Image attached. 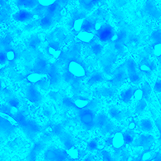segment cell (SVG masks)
<instances>
[{
  "mask_svg": "<svg viewBox=\"0 0 161 161\" xmlns=\"http://www.w3.org/2000/svg\"><path fill=\"white\" fill-rule=\"evenodd\" d=\"M62 103L64 107L74 112L84 129L89 130L95 128L97 112L100 104L97 99H89L79 95H74L71 97H65Z\"/></svg>",
  "mask_w": 161,
  "mask_h": 161,
  "instance_id": "obj_1",
  "label": "cell"
},
{
  "mask_svg": "<svg viewBox=\"0 0 161 161\" xmlns=\"http://www.w3.org/2000/svg\"><path fill=\"white\" fill-rule=\"evenodd\" d=\"M12 118L26 136L31 141L35 142L38 135L42 133L43 127L35 121L27 117L23 110H19L13 114Z\"/></svg>",
  "mask_w": 161,
  "mask_h": 161,
  "instance_id": "obj_2",
  "label": "cell"
},
{
  "mask_svg": "<svg viewBox=\"0 0 161 161\" xmlns=\"http://www.w3.org/2000/svg\"><path fill=\"white\" fill-rule=\"evenodd\" d=\"M95 128H98L102 134L106 135L116 130L117 126L106 113L102 111L97 114Z\"/></svg>",
  "mask_w": 161,
  "mask_h": 161,
  "instance_id": "obj_3",
  "label": "cell"
},
{
  "mask_svg": "<svg viewBox=\"0 0 161 161\" xmlns=\"http://www.w3.org/2000/svg\"><path fill=\"white\" fill-rule=\"evenodd\" d=\"M44 158L46 161H66L69 157L65 149L53 145L46 150Z\"/></svg>",
  "mask_w": 161,
  "mask_h": 161,
  "instance_id": "obj_4",
  "label": "cell"
},
{
  "mask_svg": "<svg viewBox=\"0 0 161 161\" xmlns=\"http://www.w3.org/2000/svg\"><path fill=\"white\" fill-rule=\"evenodd\" d=\"M128 77L127 73L122 67L116 70L113 73L112 77L107 79L106 82L109 87L117 89L125 83Z\"/></svg>",
  "mask_w": 161,
  "mask_h": 161,
  "instance_id": "obj_5",
  "label": "cell"
},
{
  "mask_svg": "<svg viewBox=\"0 0 161 161\" xmlns=\"http://www.w3.org/2000/svg\"><path fill=\"white\" fill-rule=\"evenodd\" d=\"M25 95L26 98L36 105H39L42 101L43 96L34 84L28 86L25 88Z\"/></svg>",
  "mask_w": 161,
  "mask_h": 161,
  "instance_id": "obj_6",
  "label": "cell"
},
{
  "mask_svg": "<svg viewBox=\"0 0 161 161\" xmlns=\"http://www.w3.org/2000/svg\"><path fill=\"white\" fill-rule=\"evenodd\" d=\"M155 140L154 137L151 135L142 134L134 140L131 145L133 147H142L143 150H150Z\"/></svg>",
  "mask_w": 161,
  "mask_h": 161,
  "instance_id": "obj_7",
  "label": "cell"
},
{
  "mask_svg": "<svg viewBox=\"0 0 161 161\" xmlns=\"http://www.w3.org/2000/svg\"><path fill=\"white\" fill-rule=\"evenodd\" d=\"M47 143L40 139L35 141L26 157L27 161H36L40 153L46 148Z\"/></svg>",
  "mask_w": 161,
  "mask_h": 161,
  "instance_id": "obj_8",
  "label": "cell"
},
{
  "mask_svg": "<svg viewBox=\"0 0 161 161\" xmlns=\"http://www.w3.org/2000/svg\"><path fill=\"white\" fill-rule=\"evenodd\" d=\"M127 75L130 82L134 84L138 85L142 80V75L139 72L135 62L131 61L127 65Z\"/></svg>",
  "mask_w": 161,
  "mask_h": 161,
  "instance_id": "obj_9",
  "label": "cell"
},
{
  "mask_svg": "<svg viewBox=\"0 0 161 161\" xmlns=\"http://www.w3.org/2000/svg\"><path fill=\"white\" fill-rule=\"evenodd\" d=\"M17 126L12 124L7 119L0 117V130L1 136L7 138L12 135L15 132Z\"/></svg>",
  "mask_w": 161,
  "mask_h": 161,
  "instance_id": "obj_10",
  "label": "cell"
},
{
  "mask_svg": "<svg viewBox=\"0 0 161 161\" xmlns=\"http://www.w3.org/2000/svg\"><path fill=\"white\" fill-rule=\"evenodd\" d=\"M93 92L94 95L96 97L112 98L116 96L117 90L109 86H101L96 88Z\"/></svg>",
  "mask_w": 161,
  "mask_h": 161,
  "instance_id": "obj_11",
  "label": "cell"
},
{
  "mask_svg": "<svg viewBox=\"0 0 161 161\" xmlns=\"http://www.w3.org/2000/svg\"><path fill=\"white\" fill-rule=\"evenodd\" d=\"M127 114L126 111L119 109L114 105H111L108 107V116L111 119L117 121H122L126 117Z\"/></svg>",
  "mask_w": 161,
  "mask_h": 161,
  "instance_id": "obj_12",
  "label": "cell"
},
{
  "mask_svg": "<svg viewBox=\"0 0 161 161\" xmlns=\"http://www.w3.org/2000/svg\"><path fill=\"white\" fill-rule=\"evenodd\" d=\"M106 78L103 74L99 72H96L90 75L86 81V85L89 88L106 81Z\"/></svg>",
  "mask_w": 161,
  "mask_h": 161,
  "instance_id": "obj_13",
  "label": "cell"
},
{
  "mask_svg": "<svg viewBox=\"0 0 161 161\" xmlns=\"http://www.w3.org/2000/svg\"><path fill=\"white\" fill-rule=\"evenodd\" d=\"M35 15L31 12L25 9L21 8L13 15V17L17 22H25L33 19Z\"/></svg>",
  "mask_w": 161,
  "mask_h": 161,
  "instance_id": "obj_14",
  "label": "cell"
},
{
  "mask_svg": "<svg viewBox=\"0 0 161 161\" xmlns=\"http://www.w3.org/2000/svg\"><path fill=\"white\" fill-rule=\"evenodd\" d=\"M46 53L50 58H57L61 53V49L59 44L58 42H52L49 43L45 49Z\"/></svg>",
  "mask_w": 161,
  "mask_h": 161,
  "instance_id": "obj_15",
  "label": "cell"
},
{
  "mask_svg": "<svg viewBox=\"0 0 161 161\" xmlns=\"http://www.w3.org/2000/svg\"><path fill=\"white\" fill-rule=\"evenodd\" d=\"M59 138L64 148L66 150L75 147L73 138L68 133L64 131Z\"/></svg>",
  "mask_w": 161,
  "mask_h": 161,
  "instance_id": "obj_16",
  "label": "cell"
},
{
  "mask_svg": "<svg viewBox=\"0 0 161 161\" xmlns=\"http://www.w3.org/2000/svg\"><path fill=\"white\" fill-rule=\"evenodd\" d=\"M145 8L147 13L154 18H158L161 16V10L157 8L153 1H147L145 4Z\"/></svg>",
  "mask_w": 161,
  "mask_h": 161,
  "instance_id": "obj_17",
  "label": "cell"
},
{
  "mask_svg": "<svg viewBox=\"0 0 161 161\" xmlns=\"http://www.w3.org/2000/svg\"><path fill=\"white\" fill-rule=\"evenodd\" d=\"M139 69L142 73L148 78L151 76L154 67L149 61L142 60L140 63Z\"/></svg>",
  "mask_w": 161,
  "mask_h": 161,
  "instance_id": "obj_18",
  "label": "cell"
},
{
  "mask_svg": "<svg viewBox=\"0 0 161 161\" xmlns=\"http://www.w3.org/2000/svg\"><path fill=\"white\" fill-rule=\"evenodd\" d=\"M135 88L130 87L123 90L120 94V98L121 101L125 103H129L133 97Z\"/></svg>",
  "mask_w": 161,
  "mask_h": 161,
  "instance_id": "obj_19",
  "label": "cell"
},
{
  "mask_svg": "<svg viewBox=\"0 0 161 161\" xmlns=\"http://www.w3.org/2000/svg\"><path fill=\"white\" fill-rule=\"evenodd\" d=\"M49 75V86L53 88L58 87L63 80L62 76L56 72H51Z\"/></svg>",
  "mask_w": 161,
  "mask_h": 161,
  "instance_id": "obj_20",
  "label": "cell"
},
{
  "mask_svg": "<svg viewBox=\"0 0 161 161\" xmlns=\"http://www.w3.org/2000/svg\"><path fill=\"white\" fill-rule=\"evenodd\" d=\"M125 144L123 134L117 132L112 137V145L116 149L121 147Z\"/></svg>",
  "mask_w": 161,
  "mask_h": 161,
  "instance_id": "obj_21",
  "label": "cell"
},
{
  "mask_svg": "<svg viewBox=\"0 0 161 161\" xmlns=\"http://www.w3.org/2000/svg\"><path fill=\"white\" fill-rule=\"evenodd\" d=\"M140 126L141 130L145 132H150L153 128L152 121L147 118L144 119L141 121Z\"/></svg>",
  "mask_w": 161,
  "mask_h": 161,
  "instance_id": "obj_22",
  "label": "cell"
},
{
  "mask_svg": "<svg viewBox=\"0 0 161 161\" xmlns=\"http://www.w3.org/2000/svg\"><path fill=\"white\" fill-rule=\"evenodd\" d=\"M93 37V34L86 31L80 32L77 35V37L79 40L86 42H89Z\"/></svg>",
  "mask_w": 161,
  "mask_h": 161,
  "instance_id": "obj_23",
  "label": "cell"
},
{
  "mask_svg": "<svg viewBox=\"0 0 161 161\" xmlns=\"http://www.w3.org/2000/svg\"><path fill=\"white\" fill-rule=\"evenodd\" d=\"M140 88L143 92L144 98L148 99L150 97L152 91L150 84L146 81H144L142 83Z\"/></svg>",
  "mask_w": 161,
  "mask_h": 161,
  "instance_id": "obj_24",
  "label": "cell"
},
{
  "mask_svg": "<svg viewBox=\"0 0 161 161\" xmlns=\"http://www.w3.org/2000/svg\"><path fill=\"white\" fill-rule=\"evenodd\" d=\"M42 75L34 72L28 74L26 78L29 81L35 84L43 78Z\"/></svg>",
  "mask_w": 161,
  "mask_h": 161,
  "instance_id": "obj_25",
  "label": "cell"
},
{
  "mask_svg": "<svg viewBox=\"0 0 161 161\" xmlns=\"http://www.w3.org/2000/svg\"><path fill=\"white\" fill-rule=\"evenodd\" d=\"M7 102L8 105L11 107L18 109L20 106V101L16 97L12 96L7 98Z\"/></svg>",
  "mask_w": 161,
  "mask_h": 161,
  "instance_id": "obj_26",
  "label": "cell"
},
{
  "mask_svg": "<svg viewBox=\"0 0 161 161\" xmlns=\"http://www.w3.org/2000/svg\"><path fill=\"white\" fill-rule=\"evenodd\" d=\"M98 139L95 138L87 143L86 150L92 152L98 149Z\"/></svg>",
  "mask_w": 161,
  "mask_h": 161,
  "instance_id": "obj_27",
  "label": "cell"
},
{
  "mask_svg": "<svg viewBox=\"0 0 161 161\" xmlns=\"http://www.w3.org/2000/svg\"><path fill=\"white\" fill-rule=\"evenodd\" d=\"M66 151L69 158L77 160L79 158L80 156L79 151L75 147L66 150Z\"/></svg>",
  "mask_w": 161,
  "mask_h": 161,
  "instance_id": "obj_28",
  "label": "cell"
},
{
  "mask_svg": "<svg viewBox=\"0 0 161 161\" xmlns=\"http://www.w3.org/2000/svg\"><path fill=\"white\" fill-rule=\"evenodd\" d=\"M123 135L125 143L131 144L134 140V137L132 133L129 131H126L123 134Z\"/></svg>",
  "mask_w": 161,
  "mask_h": 161,
  "instance_id": "obj_29",
  "label": "cell"
},
{
  "mask_svg": "<svg viewBox=\"0 0 161 161\" xmlns=\"http://www.w3.org/2000/svg\"><path fill=\"white\" fill-rule=\"evenodd\" d=\"M146 106V103L144 100L138 101L136 107V111L138 114L142 112L145 109Z\"/></svg>",
  "mask_w": 161,
  "mask_h": 161,
  "instance_id": "obj_30",
  "label": "cell"
},
{
  "mask_svg": "<svg viewBox=\"0 0 161 161\" xmlns=\"http://www.w3.org/2000/svg\"><path fill=\"white\" fill-rule=\"evenodd\" d=\"M133 97L139 101L144 98L143 92L141 88H135L134 90Z\"/></svg>",
  "mask_w": 161,
  "mask_h": 161,
  "instance_id": "obj_31",
  "label": "cell"
},
{
  "mask_svg": "<svg viewBox=\"0 0 161 161\" xmlns=\"http://www.w3.org/2000/svg\"><path fill=\"white\" fill-rule=\"evenodd\" d=\"M19 3H20V6H24L26 8H31L35 5L37 1L21 0L19 1Z\"/></svg>",
  "mask_w": 161,
  "mask_h": 161,
  "instance_id": "obj_32",
  "label": "cell"
},
{
  "mask_svg": "<svg viewBox=\"0 0 161 161\" xmlns=\"http://www.w3.org/2000/svg\"><path fill=\"white\" fill-rule=\"evenodd\" d=\"M153 50L155 56L161 58V42H155L153 46Z\"/></svg>",
  "mask_w": 161,
  "mask_h": 161,
  "instance_id": "obj_33",
  "label": "cell"
},
{
  "mask_svg": "<svg viewBox=\"0 0 161 161\" xmlns=\"http://www.w3.org/2000/svg\"><path fill=\"white\" fill-rule=\"evenodd\" d=\"M11 107L9 105H3L0 108V112L7 114L12 118V114L11 113Z\"/></svg>",
  "mask_w": 161,
  "mask_h": 161,
  "instance_id": "obj_34",
  "label": "cell"
},
{
  "mask_svg": "<svg viewBox=\"0 0 161 161\" xmlns=\"http://www.w3.org/2000/svg\"><path fill=\"white\" fill-rule=\"evenodd\" d=\"M84 20V19H80L75 21L73 27L75 31H78L81 29Z\"/></svg>",
  "mask_w": 161,
  "mask_h": 161,
  "instance_id": "obj_35",
  "label": "cell"
},
{
  "mask_svg": "<svg viewBox=\"0 0 161 161\" xmlns=\"http://www.w3.org/2000/svg\"><path fill=\"white\" fill-rule=\"evenodd\" d=\"M48 97L50 99L56 101L59 99L60 96L58 92H50L48 94Z\"/></svg>",
  "mask_w": 161,
  "mask_h": 161,
  "instance_id": "obj_36",
  "label": "cell"
},
{
  "mask_svg": "<svg viewBox=\"0 0 161 161\" xmlns=\"http://www.w3.org/2000/svg\"><path fill=\"white\" fill-rule=\"evenodd\" d=\"M56 0H38L39 4L45 7L49 6L53 4Z\"/></svg>",
  "mask_w": 161,
  "mask_h": 161,
  "instance_id": "obj_37",
  "label": "cell"
},
{
  "mask_svg": "<svg viewBox=\"0 0 161 161\" xmlns=\"http://www.w3.org/2000/svg\"><path fill=\"white\" fill-rule=\"evenodd\" d=\"M102 153L104 161H113L112 157L109 152L104 150Z\"/></svg>",
  "mask_w": 161,
  "mask_h": 161,
  "instance_id": "obj_38",
  "label": "cell"
},
{
  "mask_svg": "<svg viewBox=\"0 0 161 161\" xmlns=\"http://www.w3.org/2000/svg\"><path fill=\"white\" fill-rule=\"evenodd\" d=\"M152 37L156 42H161V31L158 30L154 32Z\"/></svg>",
  "mask_w": 161,
  "mask_h": 161,
  "instance_id": "obj_39",
  "label": "cell"
},
{
  "mask_svg": "<svg viewBox=\"0 0 161 161\" xmlns=\"http://www.w3.org/2000/svg\"><path fill=\"white\" fill-rule=\"evenodd\" d=\"M153 90L154 92L156 93L161 92V80H157L154 84Z\"/></svg>",
  "mask_w": 161,
  "mask_h": 161,
  "instance_id": "obj_40",
  "label": "cell"
},
{
  "mask_svg": "<svg viewBox=\"0 0 161 161\" xmlns=\"http://www.w3.org/2000/svg\"><path fill=\"white\" fill-rule=\"evenodd\" d=\"M155 123L159 134V140L161 142V117L158 118Z\"/></svg>",
  "mask_w": 161,
  "mask_h": 161,
  "instance_id": "obj_41",
  "label": "cell"
},
{
  "mask_svg": "<svg viewBox=\"0 0 161 161\" xmlns=\"http://www.w3.org/2000/svg\"><path fill=\"white\" fill-rule=\"evenodd\" d=\"M14 52L12 50H9L8 51L6 54V58L9 61L13 60L15 57Z\"/></svg>",
  "mask_w": 161,
  "mask_h": 161,
  "instance_id": "obj_42",
  "label": "cell"
},
{
  "mask_svg": "<svg viewBox=\"0 0 161 161\" xmlns=\"http://www.w3.org/2000/svg\"><path fill=\"white\" fill-rule=\"evenodd\" d=\"M150 150H143L138 156L134 158L131 161H142L143 158L146 153L150 152Z\"/></svg>",
  "mask_w": 161,
  "mask_h": 161,
  "instance_id": "obj_43",
  "label": "cell"
},
{
  "mask_svg": "<svg viewBox=\"0 0 161 161\" xmlns=\"http://www.w3.org/2000/svg\"><path fill=\"white\" fill-rule=\"evenodd\" d=\"M42 113L45 116L48 118L51 117L52 114L51 110L49 108L47 107L43 108Z\"/></svg>",
  "mask_w": 161,
  "mask_h": 161,
  "instance_id": "obj_44",
  "label": "cell"
},
{
  "mask_svg": "<svg viewBox=\"0 0 161 161\" xmlns=\"http://www.w3.org/2000/svg\"><path fill=\"white\" fill-rule=\"evenodd\" d=\"M148 161H161V154L158 153H156Z\"/></svg>",
  "mask_w": 161,
  "mask_h": 161,
  "instance_id": "obj_45",
  "label": "cell"
},
{
  "mask_svg": "<svg viewBox=\"0 0 161 161\" xmlns=\"http://www.w3.org/2000/svg\"><path fill=\"white\" fill-rule=\"evenodd\" d=\"M3 92V95L7 98L13 96L11 92L7 89H4Z\"/></svg>",
  "mask_w": 161,
  "mask_h": 161,
  "instance_id": "obj_46",
  "label": "cell"
},
{
  "mask_svg": "<svg viewBox=\"0 0 161 161\" xmlns=\"http://www.w3.org/2000/svg\"><path fill=\"white\" fill-rule=\"evenodd\" d=\"M94 160L93 156L92 154H90L86 158L84 161H94Z\"/></svg>",
  "mask_w": 161,
  "mask_h": 161,
  "instance_id": "obj_47",
  "label": "cell"
},
{
  "mask_svg": "<svg viewBox=\"0 0 161 161\" xmlns=\"http://www.w3.org/2000/svg\"><path fill=\"white\" fill-rule=\"evenodd\" d=\"M105 142L108 145L112 144V137L107 138L105 140Z\"/></svg>",
  "mask_w": 161,
  "mask_h": 161,
  "instance_id": "obj_48",
  "label": "cell"
},
{
  "mask_svg": "<svg viewBox=\"0 0 161 161\" xmlns=\"http://www.w3.org/2000/svg\"><path fill=\"white\" fill-rule=\"evenodd\" d=\"M119 38V36L117 34H115L113 35L111 37V40L113 41H115L117 40Z\"/></svg>",
  "mask_w": 161,
  "mask_h": 161,
  "instance_id": "obj_49",
  "label": "cell"
},
{
  "mask_svg": "<svg viewBox=\"0 0 161 161\" xmlns=\"http://www.w3.org/2000/svg\"><path fill=\"white\" fill-rule=\"evenodd\" d=\"M94 27L95 29L97 31H98L101 29V25L100 23H97L95 24Z\"/></svg>",
  "mask_w": 161,
  "mask_h": 161,
  "instance_id": "obj_50",
  "label": "cell"
},
{
  "mask_svg": "<svg viewBox=\"0 0 161 161\" xmlns=\"http://www.w3.org/2000/svg\"><path fill=\"white\" fill-rule=\"evenodd\" d=\"M6 58V56H5L3 54V53H1L0 54V59L1 60V61L3 62V61Z\"/></svg>",
  "mask_w": 161,
  "mask_h": 161,
  "instance_id": "obj_51",
  "label": "cell"
},
{
  "mask_svg": "<svg viewBox=\"0 0 161 161\" xmlns=\"http://www.w3.org/2000/svg\"><path fill=\"white\" fill-rule=\"evenodd\" d=\"M135 124L134 123L132 122L130 124L129 126V127L130 129H132L135 127Z\"/></svg>",
  "mask_w": 161,
  "mask_h": 161,
  "instance_id": "obj_52",
  "label": "cell"
},
{
  "mask_svg": "<svg viewBox=\"0 0 161 161\" xmlns=\"http://www.w3.org/2000/svg\"><path fill=\"white\" fill-rule=\"evenodd\" d=\"M46 161L45 160H41V161Z\"/></svg>",
  "mask_w": 161,
  "mask_h": 161,
  "instance_id": "obj_53",
  "label": "cell"
}]
</instances>
